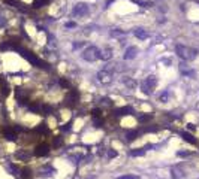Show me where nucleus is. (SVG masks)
Listing matches in <instances>:
<instances>
[{
  "label": "nucleus",
  "instance_id": "obj_26",
  "mask_svg": "<svg viewBox=\"0 0 199 179\" xmlns=\"http://www.w3.org/2000/svg\"><path fill=\"white\" fill-rule=\"evenodd\" d=\"M42 112L45 115H49L53 112V106H49V105H42Z\"/></svg>",
  "mask_w": 199,
  "mask_h": 179
},
{
  "label": "nucleus",
  "instance_id": "obj_14",
  "mask_svg": "<svg viewBox=\"0 0 199 179\" xmlns=\"http://www.w3.org/2000/svg\"><path fill=\"white\" fill-rule=\"evenodd\" d=\"M135 36L138 37V39H141V41H144V39H147L148 37V33L144 30V29H135Z\"/></svg>",
  "mask_w": 199,
  "mask_h": 179
},
{
  "label": "nucleus",
  "instance_id": "obj_13",
  "mask_svg": "<svg viewBox=\"0 0 199 179\" xmlns=\"http://www.w3.org/2000/svg\"><path fill=\"white\" fill-rule=\"evenodd\" d=\"M180 136L186 140V142H189V143H192V145H196V139H195L190 133H187V131H180Z\"/></svg>",
  "mask_w": 199,
  "mask_h": 179
},
{
  "label": "nucleus",
  "instance_id": "obj_29",
  "mask_svg": "<svg viewBox=\"0 0 199 179\" xmlns=\"http://www.w3.org/2000/svg\"><path fill=\"white\" fill-rule=\"evenodd\" d=\"M106 155H108V158H115L118 154H117V151H114V149H108L106 151Z\"/></svg>",
  "mask_w": 199,
  "mask_h": 179
},
{
  "label": "nucleus",
  "instance_id": "obj_12",
  "mask_svg": "<svg viewBox=\"0 0 199 179\" xmlns=\"http://www.w3.org/2000/svg\"><path fill=\"white\" fill-rule=\"evenodd\" d=\"M139 137V131L138 130H129L126 133V140L127 142H133V140H136Z\"/></svg>",
  "mask_w": 199,
  "mask_h": 179
},
{
  "label": "nucleus",
  "instance_id": "obj_17",
  "mask_svg": "<svg viewBox=\"0 0 199 179\" xmlns=\"http://www.w3.org/2000/svg\"><path fill=\"white\" fill-rule=\"evenodd\" d=\"M48 3H49V0H34V2L32 3V8L39 9V8H42V6L48 5Z\"/></svg>",
  "mask_w": 199,
  "mask_h": 179
},
{
  "label": "nucleus",
  "instance_id": "obj_25",
  "mask_svg": "<svg viewBox=\"0 0 199 179\" xmlns=\"http://www.w3.org/2000/svg\"><path fill=\"white\" fill-rule=\"evenodd\" d=\"M20 175H21V178H23V179H29V178L32 176V170H30L29 167H26V169H23V170H21V173H20Z\"/></svg>",
  "mask_w": 199,
  "mask_h": 179
},
{
  "label": "nucleus",
  "instance_id": "obj_36",
  "mask_svg": "<svg viewBox=\"0 0 199 179\" xmlns=\"http://www.w3.org/2000/svg\"><path fill=\"white\" fill-rule=\"evenodd\" d=\"M111 34H113V36H123V34H124V31H121V30H118V29H117V30H114Z\"/></svg>",
  "mask_w": 199,
  "mask_h": 179
},
{
  "label": "nucleus",
  "instance_id": "obj_10",
  "mask_svg": "<svg viewBox=\"0 0 199 179\" xmlns=\"http://www.w3.org/2000/svg\"><path fill=\"white\" fill-rule=\"evenodd\" d=\"M3 134H5V137H6V140H9V142H15L17 140V131L15 130H12V129H6L5 131H3Z\"/></svg>",
  "mask_w": 199,
  "mask_h": 179
},
{
  "label": "nucleus",
  "instance_id": "obj_22",
  "mask_svg": "<svg viewBox=\"0 0 199 179\" xmlns=\"http://www.w3.org/2000/svg\"><path fill=\"white\" fill-rule=\"evenodd\" d=\"M34 131H36V133H48V125H46L45 122H42V124H39L38 127H36Z\"/></svg>",
  "mask_w": 199,
  "mask_h": 179
},
{
  "label": "nucleus",
  "instance_id": "obj_21",
  "mask_svg": "<svg viewBox=\"0 0 199 179\" xmlns=\"http://www.w3.org/2000/svg\"><path fill=\"white\" fill-rule=\"evenodd\" d=\"M172 178H174V179H183V178H184V173H183L178 167H175V169H172Z\"/></svg>",
  "mask_w": 199,
  "mask_h": 179
},
{
  "label": "nucleus",
  "instance_id": "obj_42",
  "mask_svg": "<svg viewBox=\"0 0 199 179\" xmlns=\"http://www.w3.org/2000/svg\"><path fill=\"white\" fill-rule=\"evenodd\" d=\"M6 24V20L3 18V17H0V27H2V25H5Z\"/></svg>",
  "mask_w": 199,
  "mask_h": 179
},
{
  "label": "nucleus",
  "instance_id": "obj_20",
  "mask_svg": "<svg viewBox=\"0 0 199 179\" xmlns=\"http://www.w3.org/2000/svg\"><path fill=\"white\" fill-rule=\"evenodd\" d=\"M29 110L30 112H42V105L41 103H32V105H29Z\"/></svg>",
  "mask_w": 199,
  "mask_h": 179
},
{
  "label": "nucleus",
  "instance_id": "obj_11",
  "mask_svg": "<svg viewBox=\"0 0 199 179\" xmlns=\"http://www.w3.org/2000/svg\"><path fill=\"white\" fill-rule=\"evenodd\" d=\"M15 157L18 160H21V161H29L32 155H30V152H27V151H17L15 152Z\"/></svg>",
  "mask_w": 199,
  "mask_h": 179
},
{
  "label": "nucleus",
  "instance_id": "obj_31",
  "mask_svg": "<svg viewBox=\"0 0 199 179\" xmlns=\"http://www.w3.org/2000/svg\"><path fill=\"white\" fill-rule=\"evenodd\" d=\"M124 84H126L129 88H133L135 85H136V82L133 81V79H130V78H127V79H124Z\"/></svg>",
  "mask_w": 199,
  "mask_h": 179
},
{
  "label": "nucleus",
  "instance_id": "obj_6",
  "mask_svg": "<svg viewBox=\"0 0 199 179\" xmlns=\"http://www.w3.org/2000/svg\"><path fill=\"white\" fill-rule=\"evenodd\" d=\"M48 154H49V146L46 143H41L34 149V155L36 157H46Z\"/></svg>",
  "mask_w": 199,
  "mask_h": 179
},
{
  "label": "nucleus",
  "instance_id": "obj_7",
  "mask_svg": "<svg viewBox=\"0 0 199 179\" xmlns=\"http://www.w3.org/2000/svg\"><path fill=\"white\" fill-rule=\"evenodd\" d=\"M78 99H79V94H78L77 90H70L69 94H68V97H66V105L73 106V105L78 101Z\"/></svg>",
  "mask_w": 199,
  "mask_h": 179
},
{
  "label": "nucleus",
  "instance_id": "obj_41",
  "mask_svg": "<svg viewBox=\"0 0 199 179\" xmlns=\"http://www.w3.org/2000/svg\"><path fill=\"white\" fill-rule=\"evenodd\" d=\"M94 124H96V127H101V125H102V121L97 120V118H94Z\"/></svg>",
  "mask_w": 199,
  "mask_h": 179
},
{
  "label": "nucleus",
  "instance_id": "obj_28",
  "mask_svg": "<svg viewBox=\"0 0 199 179\" xmlns=\"http://www.w3.org/2000/svg\"><path fill=\"white\" fill-rule=\"evenodd\" d=\"M101 105H105V106H113V101H111V99H108V97H103V99H101Z\"/></svg>",
  "mask_w": 199,
  "mask_h": 179
},
{
  "label": "nucleus",
  "instance_id": "obj_4",
  "mask_svg": "<svg viewBox=\"0 0 199 179\" xmlns=\"http://www.w3.org/2000/svg\"><path fill=\"white\" fill-rule=\"evenodd\" d=\"M115 67H111V66H106L102 72H99V75H97V78H99V81L101 82H103V84H108V82H111V78H113V70H114Z\"/></svg>",
  "mask_w": 199,
  "mask_h": 179
},
{
  "label": "nucleus",
  "instance_id": "obj_38",
  "mask_svg": "<svg viewBox=\"0 0 199 179\" xmlns=\"http://www.w3.org/2000/svg\"><path fill=\"white\" fill-rule=\"evenodd\" d=\"M2 94H3V96H8V94H9V87L5 85V87L2 88Z\"/></svg>",
  "mask_w": 199,
  "mask_h": 179
},
{
  "label": "nucleus",
  "instance_id": "obj_18",
  "mask_svg": "<svg viewBox=\"0 0 199 179\" xmlns=\"http://www.w3.org/2000/svg\"><path fill=\"white\" fill-rule=\"evenodd\" d=\"M151 118H153V113H139V117H138L139 122H148Z\"/></svg>",
  "mask_w": 199,
  "mask_h": 179
},
{
  "label": "nucleus",
  "instance_id": "obj_5",
  "mask_svg": "<svg viewBox=\"0 0 199 179\" xmlns=\"http://www.w3.org/2000/svg\"><path fill=\"white\" fill-rule=\"evenodd\" d=\"M72 14L75 17H84V15L89 14V6H87L85 3H78V5H75V8H73Z\"/></svg>",
  "mask_w": 199,
  "mask_h": 179
},
{
  "label": "nucleus",
  "instance_id": "obj_8",
  "mask_svg": "<svg viewBox=\"0 0 199 179\" xmlns=\"http://www.w3.org/2000/svg\"><path fill=\"white\" fill-rule=\"evenodd\" d=\"M138 54V48L136 46H129L126 51H124V60H133Z\"/></svg>",
  "mask_w": 199,
  "mask_h": 179
},
{
  "label": "nucleus",
  "instance_id": "obj_30",
  "mask_svg": "<svg viewBox=\"0 0 199 179\" xmlns=\"http://www.w3.org/2000/svg\"><path fill=\"white\" fill-rule=\"evenodd\" d=\"M117 179H139V176H136V175H123V176H118Z\"/></svg>",
  "mask_w": 199,
  "mask_h": 179
},
{
  "label": "nucleus",
  "instance_id": "obj_39",
  "mask_svg": "<svg viewBox=\"0 0 199 179\" xmlns=\"http://www.w3.org/2000/svg\"><path fill=\"white\" fill-rule=\"evenodd\" d=\"M66 27H68V29H73V27H77V24H75V22H68Z\"/></svg>",
  "mask_w": 199,
  "mask_h": 179
},
{
  "label": "nucleus",
  "instance_id": "obj_35",
  "mask_svg": "<svg viewBox=\"0 0 199 179\" xmlns=\"http://www.w3.org/2000/svg\"><path fill=\"white\" fill-rule=\"evenodd\" d=\"M160 100H162V101H166V100H168V91H165V93L160 94Z\"/></svg>",
  "mask_w": 199,
  "mask_h": 179
},
{
  "label": "nucleus",
  "instance_id": "obj_15",
  "mask_svg": "<svg viewBox=\"0 0 199 179\" xmlns=\"http://www.w3.org/2000/svg\"><path fill=\"white\" fill-rule=\"evenodd\" d=\"M53 173H56V169L51 167V166H45V167L41 169V175L42 176H51Z\"/></svg>",
  "mask_w": 199,
  "mask_h": 179
},
{
  "label": "nucleus",
  "instance_id": "obj_40",
  "mask_svg": "<svg viewBox=\"0 0 199 179\" xmlns=\"http://www.w3.org/2000/svg\"><path fill=\"white\" fill-rule=\"evenodd\" d=\"M190 155V152H178V157H187Z\"/></svg>",
  "mask_w": 199,
  "mask_h": 179
},
{
  "label": "nucleus",
  "instance_id": "obj_33",
  "mask_svg": "<svg viewBox=\"0 0 199 179\" xmlns=\"http://www.w3.org/2000/svg\"><path fill=\"white\" fill-rule=\"evenodd\" d=\"M60 85H61V87H65V88H69V87H70L69 81H66V79H60Z\"/></svg>",
  "mask_w": 199,
  "mask_h": 179
},
{
  "label": "nucleus",
  "instance_id": "obj_19",
  "mask_svg": "<svg viewBox=\"0 0 199 179\" xmlns=\"http://www.w3.org/2000/svg\"><path fill=\"white\" fill-rule=\"evenodd\" d=\"M6 169L9 170L11 175H18V172H20V169L17 167L15 164H12V163H8V164H6Z\"/></svg>",
  "mask_w": 199,
  "mask_h": 179
},
{
  "label": "nucleus",
  "instance_id": "obj_27",
  "mask_svg": "<svg viewBox=\"0 0 199 179\" xmlns=\"http://www.w3.org/2000/svg\"><path fill=\"white\" fill-rule=\"evenodd\" d=\"M5 3H8V5H11V6H15V8H20V6H21V3L18 2V0H5Z\"/></svg>",
  "mask_w": 199,
  "mask_h": 179
},
{
  "label": "nucleus",
  "instance_id": "obj_16",
  "mask_svg": "<svg viewBox=\"0 0 199 179\" xmlns=\"http://www.w3.org/2000/svg\"><path fill=\"white\" fill-rule=\"evenodd\" d=\"M111 57H113V51H111L109 48L101 51V55H99V58H102V60H109Z\"/></svg>",
  "mask_w": 199,
  "mask_h": 179
},
{
  "label": "nucleus",
  "instance_id": "obj_9",
  "mask_svg": "<svg viewBox=\"0 0 199 179\" xmlns=\"http://www.w3.org/2000/svg\"><path fill=\"white\" fill-rule=\"evenodd\" d=\"M114 113L118 115V117H123V115H132V113H133V108H130V106H123V108H120V109H115Z\"/></svg>",
  "mask_w": 199,
  "mask_h": 179
},
{
  "label": "nucleus",
  "instance_id": "obj_32",
  "mask_svg": "<svg viewBox=\"0 0 199 179\" xmlns=\"http://www.w3.org/2000/svg\"><path fill=\"white\" fill-rule=\"evenodd\" d=\"M132 2H135L136 5H141V6H150V3H148V2H145V0H132Z\"/></svg>",
  "mask_w": 199,
  "mask_h": 179
},
{
  "label": "nucleus",
  "instance_id": "obj_37",
  "mask_svg": "<svg viewBox=\"0 0 199 179\" xmlns=\"http://www.w3.org/2000/svg\"><path fill=\"white\" fill-rule=\"evenodd\" d=\"M91 115H93L94 118H97L99 115H101V110H99V109H93V110H91Z\"/></svg>",
  "mask_w": 199,
  "mask_h": 179
},
{
  "label": "nucleus",
  "instance_id": "obj_34",
  "mask_svg": "<svg viewBox=\"0 0 199 179\" xmlns=\"http://www.w3.org/2000/svg\"><path fill=\"white\" fill-rule=\"evenodd\" d=\"M72 129V122H68V124H65L63 127H61V130H63V131H69Z\"/></svg>",
  "mask_w": 199,
  "mask_h": 179
},
{
  "label": "nucleus",
  "instance_id": "obj_3",
  "mask_svg": "<svg viewBox=\"0 0 199 179\" xmlns=\"http://www.w3.org/2000/svg\"><path fill=\"white\" fill-rule=\"evenodd\" d=\"M99 55H101V51L96 46H89L87 49H84V52H82V58L85 61H94V60L99 58Z\"/></svg>",
  "mask_w": 199,
  "mask_h": 179
},
{
  "label": "nucleus",
  "instance_id": "obj_24",
  "mask_svg": "<svg viewBox=\"0 0 199 179\" xmlns=\"http://www.w3.org/2000/svg\"><path fill=\"white\" fill-rule=\"evenodd\" d=\"M53 145H54L56 148H60L61 145H63V137H61V136H56L54 140H53Z\"/></svg>",
  "mask_w": 199,
  "mask_h": 179
},
{
  "label": "nucleus",
  "instance_id": "obj_23",
  "mask_svg": "<svg viewBox=\"0 0 199 179\" xmlns=\"http://www.w3.org/2000/svg\"><path fill=\"white\" fill-rule=\"evenodd\" d=\"M144 154H145V149H144V148H141V149L138 148V149L130 151V155H132V157H142Z\"/></svg>",
  "mask_w": 199,
  "mask_h": 179
},
{
  "label": "nucleus",
  "instance_id": "obj_2",
  "mask_svg": "<svg viewBox=\"0 0 199 179\" xmlns=\"http://www.w3.org/2000/svg\"><path fill=\"white\" fill-rule=\"evenodd\" d=\"M175 52L178 54L180 58L190 61V60H193L196 57L198 51L193 49V48H189V46H184V45H175Z\"/></svg>",
  "mask_w": 199,
  "mask_h": 179
},
{
  "label": "nucleus",
  "instance_id": "obj_1",
  "mask_svg": "<svg viewBox=\"0 0 199 179\" xmlns=\"http://www.w3.org/2000/svg\"><path fill=\"white\" fill-rule=\"evenodd\" d=\"M17 51H18V52L24 57V58H26L29 63H32V64L33 66H36V67H39V69H45V70H49V69H51V67H49V64H48V63L46 61H44V60H41V58H38V57H36L33 52H30V51H27V49H24V48H21V46H17L15 48Z\"/></svg>",
  "mask_w": 199,
  "mask_h": 179
}]
</instances>
